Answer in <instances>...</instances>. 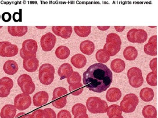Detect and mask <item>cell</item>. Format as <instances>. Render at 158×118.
I'll list each match as a JSON object with an SVG mask.
<instances>
[{"instance_id":"obj_51","label":"cell","mask_w":158,"mask_h":118,"mask_svg":"<svg viewBox=\"0 0 158 118\" xmlns=\"http://www.w3.org/2000/svg\"><path fill=\"white\" fill-rule=\"evenodd\" d=\"M1 15H0V19H1Z\"/></svg>"},{"instance_id":"obj_14","label":"cell","mask_w":158,"mask_h":118,"mask_svg":"<svg viewBox=\"0 0 158 118\" xmlns=\"http://www.w3.org/2000/svg\"><path fill=\"white\" fill-rule=\"evenodd\" d=\"M157 36L156 35L152 36L150 38L148 43L144 45V50L146 54L152 56H157Z\"/></svg>"},{"instance_id":"obj_29","label":"cell","mask_w":158,"mask_h":118,"mask_svg":"<svg viewBox=\"0 0 158 118\" xmlns=\"http://www.w3.org/2000/svg\"><path fill=\"white\" fill-rule=\"evenodd\" d=\"M142 113L144 118H156V109L153 105L144 106L142 110Z\"/></svg>"},{"instance_id":"obj_19","label":"cell","mask_w":158,"mask_h":118,"mask_svg":"<svg viewBox=\"0 0 158 118\" xmlns=\"http://www.w3.org/2000/svg\"><path fill=\"white\" fill-rule=\"evenodd\" d=\"M122 92L117 88H110L107 92L106 98L109 102H114L118 101L121 98Z\"/></svg>"},{"instance_id":"obj_38","label":"cell","mask_w":158,"mask_h":118,"mask_svg":"<svg viewBox=\"0 0 158 118\" xmlns=\"http://www.w3.org/2000/svg\"><path fill=\"white\" fill-rule=\"evenodd\" d=\"M32 115L33 118H45L44 110L42 109H38L34 111Z\"/></svg>"},{"instance_id":"obj_17","label":"cell","mask_w":158,"mask_h":118,"mask_svg":"<svg viewBox=\"0 0 158 118\" xmlns=\"http://www.w3.org/2000/svg\"><path fill=\"white\" fill-rule=\"evenodd\" d=\"M8 30L9 33L15 37H21L24 36L28 31L27 26H9Z\"/></svg>"},{"instance_id":"obj_15","label":"cell","mask_w":158,"mask_h":118,"mask_svg":"<svg viewBox=\"0 0 158 118\" xmlns=\"http://www.w3.org/2000/svg\"><path fill=\"white\" fill-rule=\"evenodd\" d=\"M39 66V61L35 57L25 59L23 61V68L27 72H35L38 69Z\"/></svg>"},{"instance_id":"obj_1","label":"cell","mask_w":158,"mask_h":118,"mask_svg":"<svg viewBox=\"0 0 158 118\" xmlns=\"http://www.w3.org/2000/svg\"><path fill=\"white\" fill-rule=\"evenodd\" d=\"M112 71L106 65L97 63L83 73V84L90 91L100 93L109 88L113 82Z\"/></svg>"},{"instance_id":"obj_13","label":"cell","mask_w":158,"mask_h":118,"mask_svg":"<svg viewBox=\"0 0 158 118\" xmlns=\"http://www.w3.org/2000/svg\"><path fill=\"white\" fill-rule=\"evenodd\" d=\"M52 31L55 35L64 39H69L72 33V27L70 26H53Z\"/></svg>"},{"instance_id":"obj_16","label":"cell","mask_w":158,"mask_h":118,"mask_svg":"<svg viewBox=\"0 0 158 118\" xmlns=\"http://www.w3.org/2000/svg\"><path fill=\"white\" fill-rule=\"evenodd\" d=\"M48 93L44 91L36 93L33 97V104L36 107H41L45 105L48 101Z\"/></svg>"},{"instance_id":"obj_31","label":"cell","mask_w":158,"mask_h":118,"mask_svg":"<svg viewBox=\"0 0 158 118\" xmlns=\"http://www.w3.org/2000/svg\"><path fill=\"white\" fill-rule=\"evenodd\" d=\"M95 57L101 64H104L110 60V56L103 49H101L97 52Z\"/></svg>"},{"instance_id":"obj_2","label":"cell","mask_w":158,"mask_h":118,"mask_svg":"<svg viewBox=\"0 0 158 118\" xmlns=\"http://www.w3.org/2000/svg\"><path fill=\"white\" fill-rule=\"evenodd\" d=\"M121 39L118 34L111 33L108 34L103 49L111 56L116 55L121 49Z\"/></svg>"},{"instance_id":"obj_26","label":"cell","mask_w":158,"mask_h":118,"mask_svg":"<svg viewBox=\"0 0 158 118\" xmlns=\"http://www.w3.org/2000/svg\"><path fill=\"white\" fill-rule=\"evenodd\" d=\"M154 92L151 88H143L140 91V98L142 101L145 102H149L152 101L154 97Z\"/></svg>"},{"instance_id":"obj_25","label":"cell","mask_w":158,"mask_h":118,"mask_svg":"<svg viewBox=\"0 0 158 118\" xmlns=\"http://www.w3.org/2000/svg\"><path fill=\"white\" fill-rule=\"evenodd\" d=\"M123 55L126 60L129 61H134L138 57V51L134 46H129L125 49Z\"/></svg>"},{"instance_id":"obj_39","label":"cell","mask_w":158,"mask_h":118,"mask_svg":"<svg viewBox=\"0 0 158 118\" xmlns=\"http://www.w3.org/2000/svg\"><path fill=\"white\" fill-rule=\"evenodd\" d=\"M45 113V118H56L55 111L51 108H46L44 110Z\"/></svg>"},{"instance_id":"obj_48","label":"cell","mask_w":158,"mask_h":118,"mask_svg":"<svg viewBox=\"0 0 158 118\" xmlns=\"http://www.w3.org/2000/svg\"><path fill=\"white\" fill-rule=\"evenodd\" d=\"M109 118H124L123 117L122 115H114L110 117Z\"/></svg>"},{"instance_id":"obj_7","label":"cell","mask_w":158,"mask_h":118,"mask_svg":"<svg viewBox=\"0 0 158 118\" xmlns=\"http://www.w3.org/2000/svg\"><path fill=\"white\" fill-rule=\"evenodd\" d=\"M127 76L129 78L130 85L134 88H138L142 86L144 83L141 69L137 67H133L128 70Z\"/></svg>"},{"instance_id":"obj_27","label":"cell","mask_w":158,"mask_h":118,"mask_svg":"<svg viewBox=\"0 0 158 118\" xmlns=\"http://www.w3.org/2000/svg\"><path fill=\"white\" fill-rule=\"evenodd\" d=\"M68 96H56L52 98V104L57 108H62L65 107L67 104V97Z\"/></svg>"},{"instance_id":"obj_37","label":"cell","mask_w":158,"mask_h":118,"mask_svg":"<svg viewBox=\"0 0 158 118\" xmlns=\"http://www.w3.org/2000/svg\"><path fill=\"white\" fill-rule=\"evenodd\" d=\"M72 112L74 116L82 113H87V108L84 104L77 103L73 105L72 108Z\"/></svg>"},{"instance_id":"obj_47","label":"cell","mask_w":158,"mask_h":118,"mask_svg":"<svg viewBox=\"0 0 158 118\" xmlns=\"http://www.w3.org/2000/svg\"><path fill=\"white\" fill-rule=\"evenodd\" d=\"M26 113L25 112H20L15 116V118H24Z\"/></svg>"},{"instance_id":"obj_33","label":"cell","mask_w":158,"mask_h":118,"mask_svg":"<svg viewBox=\"0 0 158 118\" xmlns=\"http://www.w3.org/2000/svg\"><path fill=\"white\" fill-rule=\"evenodd\" d=\"M84 88L81 83L76 84L69 85V89L71 95L74 96H78L81 95L84 90Z\"/></svg>"},{"instance_id":"obj_9","label":"cell","mask_w":158,"mask_h":118,"mask_svg":"<svg viewBox=\"0 0 158 118\" xmlns=\"http://www.w3.org/2000/svg\"><path fill=\"white\" fill-rule=\"evenodd\" d=\"M128 40L132 43H143L148 39V34L143 29H132L127 33Z\"/></svg>"},{"instance_id":"obj_4","label":"cell","mask_w":158,"mask_h":118,"mask_svg":"<svg viewBox=\"0 0 158 118\" xmlns=\"http://www.w3.org/2000/svg\"><path fill=\"white\" fill-rule=\"evenodd\" d=\"M55 69L50 64H43L39 70V79L42 84L48 85L53 82L54 80Z\"/></svg>"},{"instance_id":"obj_40","label":"cell","mask_w":158,"mask_h":118,"mask_svg":"<svg viewBox=\"0 0 158 118\" xmlns=\"http://www.w3.org/2000/svg\"><path fill=\"white\" fill-rule=\"evenodd\" d=\"M57 118H72V116L68 110H62L58 113Z\"/></svg>"},{"instance_id":"obj_3","label":"cell","mask_w":158,"mask_h":118,"mask_svg":"<svg viewBox=\"0 0 158 118\" xmlns=\"http://www.w3.org/2000/svg\"><path fill=\"white\" fill-rule=\"evenodd\" d=\"M86 106L88 110L93 114L105 113L107 112L108 108L106 101L97 97L88 98L86 101Z\"/></svg>"},{"instance_id":"obj_45","label":"cell","mask_w":158,"mask_h":118,"mask_svg":"<svg viewBox=\"0 0 158 118\" xmlns=\"http://www.w3.org/2000/svg\"><path fill=\"white\" fill-rule=\"evenodd\" d=\"M126 27L125 26H114V28H115V30H116V31L117 32H118V33H121V32H122L125 29Z\"/></svg>"},{"instance_id":"obj_12","label":"cell","mask_w":158,"mask_h":118,"mask_svg":"<svg viewBox=\"0 0 158 118\" xmlns=\"http://www.w3.org/2000/svg\"><path fill=\"white\" fill-rule=\"evenodd\" d=\"M56 36L51 33H48L43 35L40 39V45L42 50L49 52L54 48L56 42Z\"/></svg>"},{"instance_id":"obj_23","label":"cell","mask_w":158,"mask_h":118,"mask_svg":"<svg viewBox=\"0 0 158 118\" xmlns=\"http://www.w3.org/2000/svg\"><path fill=\"white\" fill-rule=\"evenodd\" d=\"M80 49L82 53L87 55H90L95 50V45L92 41L85 40L81 43Z\"/></svg>"},{"instance_id":"obj_49","label":"cell","mask_w":158,"mask_h":118,"mask_svg":"<svg viewBox=\"0 0 158 118\" xmlns=\"http://www.w3.org/2000/svg\"><path fill=\"white\" fill-rule=\"evenodd\" d=\"M24 118H33V116H32V115L28 114L25 115L24 117Z\"/></svg>"},{"instance_id":"obj_24","label":"cell","mask_w":158,"mask_h":118,"mask_svg":"<svg viewBox=\"0 0 158 118\" xmlns=\"http://www.w3.org/2000/svg\"><path fill=\"white\" fill-rule=\"evenodd\" d=\"M110 67L113 72L116 73H120L125 69L126 64L123 60L117 58L111 62Z\"/></svg>"},{"instance_id":"obj_30","label":"cell","mask_w":158,"mask_h":118,"mask_svg":"<svg viewBox=\"0 0 158 118\" xmlns=\"http://www.w3.org/2000/svg\"><path fill=\"white\" fill-rule=\"evenodd\" d=\"M91 26H75L74 30L76 33L79 37H88L91 33Z\"/></svg>"},{"instance_id":"obj_50","label":"cell","mask_w":158,"mask_h":118,"mask_svg":"<svg viewBox=\"0 0 158 118\" xmlns=\"http://www.w3.org/2000/svg\"><path fill=\"white\" fill-rule=\"evenodd\" d=\"M2 26H1L0 27V29L2 28Z\"/></svg>"},{"instance_id":"obj_43","label":"cell","mask_w":158,"mask_h":118,"mask_svg":"<svg viewBox=\"0 0 158 118\" xmlns=\"http://www.w3.org/2000/svg\"><path fill=\"white\" fill-rule=\"evenodd\" d=\"M13 21L15 22H22V14L18 12H15L12 16Z\"/></svg>"},{"instance_id":"obj_35","label":"cell","mask_w":158,"mask_h":118,"mask_svg":"<svg viewBox=\"0 0 158 118\" xmlns=\"http://www.w3.org/2000/svg\"><path fill=\"white\" fill-rule=\"evenodd\" d=\"M67 81L69 85L79 83H81V77L80 73L76 71H74L71 75L67 78Z\"/></svg>"},{"instance_id":"obj_36","label":"cell","mask_w":158,"mask_h":118,"mask_svg":"<svg viewBox=\"0 0 158 118\" xmlns=\"http://www.w3.org/2000/svg\"><path fill=\"white\" fill-rule=\"evenodd\" d=\"M157 71H152L148 74L146 77V81L149 85L156 86L157 85Z\"/></svg>"},{"instance_id":"obj_20","label":"cell","mask_w":158,"mask_h":118,"mask_svg":"<svg viewBox=\"0 0 158 118\" xmlns=\"http://www.w3.org/2000/svg\"><path fill=\"white\" fill-rule=\"evenodd\" d=\"M70 61L74 67L78 69H81L85 67L87 64V60L85 55L78 53L72 57Z\"/></svg>"},{"instance_id":"obj_28","label":"cell","mask_w":158,"mask_h":118,"mask_svg":"<svg viewBox=\"0 0 158 118\" xmlns=\"http://www.w3.org/2000/svg\"><path fill=\"white\" fill-rule=\"evenodd\" d=\"M70 51L66 46L60 45L56 49L55 54L58 58L61 60H65L70 55Z\"/></svg>"},{"instance_id":"obj_8","label":"cell","mask_w":158,"mask_h":118,"mask_svg":"<svg viewBox=\"0 0 158 118\" xmlns=\"http://www.w3.org/2000/svg\"><path fill=\"white\" fill-rule=\"evenodd\" d=\"M17 83L21 89L25 94L31 95L35 91L36 87L30 75L23 74L19 77Z\"/></svg>"},{"instance_id":"obj_22","label":"cell","mask_w":158,"mask_h":118,"mask_svg":"<svg viewBox=\"0 0 158 118\" xmlns=\"http://www.w3.org/2000/svg\"><path fill=\"white\" fill-rule=\"evenodd\" d=\"M4 72L8 75H14L19 70L18 65L13 60H9L5 62L3 66Z\"/></svg>"},{"instance_id":"obj_21","label":"cell","mask_w":158,"mask_h":118,"mask_svg":"<svg viewBox=\"0 0 158 118\" xmlns=\"http://www.w3.org/2000/svg\"><path fill=\"white\" fill-rule=\"evenodd\" d=\"M73 72L72 67L68 63L62 64L60 66L58 70V74L60 76L61 80L68 78Z\"/></svg>"},{"instance_id":"obj_18","label":"cell","mask_w":158,"mask_h":118,"mask_svg":"<svg viewBox=\"0 0 158 118\" xmlns=\"http://www.w3.org/2000/svg\"><path fill=\"white\" fill-rule=\"evenodd\" d=\"M16 108L14 105L6 104L1 110L0 116L1 118H14L16 114Z\"/></svg>"},{"instance_id":"obj_32","label":"cell","mask_w":158,"mask_h":118,"mask_svg":"<svg viewBox=\"0 0 158 118\" xmlns=\"http://www.w3.org/2000/svg\"><path fill=\"white\" fill-rule=\"evenodd\" d=\"M12 88L13 86H12L0 81V98H4L8 97Z\"/></svg>"},{"instance_id":"obj_42","label":"cell","mask_w":158,"mask_h":118,"mask_svg":"<svg viewBox=\"0 0 158 118\" xmlns=\"http://www.w3.org/2000/svg\"><path fill=\"white\" fill-rule=\"evenodd\" d=\"M2 18L4 22H8L11 21V15L9 12H5L2 14Z\"/></svg>"},{"instance_id":"obj_46","label":"cell","mask_w":158,"mask_h":118,"mask_svg":"<svg viewBox=\"0 0 158 118\" xmlns=\"http://www.w3.org/2000/svg\"><path fill=\"white\" fill-rule=\"evenodd\" d=\"M98 29L101 31H106L108 29H110V26H97Z\"/></svg>"},{"instance_id":"obj_44","label":"cell","mask_w":158,"mask_h":118,"mask_svg":"<svg viewBox=\"0 0 158 118\" xmlns=\"http://www.w3.org/2000/svg\"><path fill=\"white\" fill-rule=\"evenodd\" d=\"M74 118H89V117L86 113H82L75 116Z\"/></svg>"},{"instance_id":"obj_10","label":"cell","mask_w":158,"mask_h":118,"mask_svg":"<svg viewBox=\"0 0 158 118\" xmlns=\"http://www.w3.org/2000/svg\"><path fill=\"white\" fill-rule=\"evenodd\" d=\"M19 52L17 45L12 44L8 41L0 42V56L2 57H13L15 56Z\"/></svg>"},{"instance_id":"obj_34","label":"cell","mask_w":158,"mask_h":118,"mask_svg":"<svg viewBox=\"0 0 158 118\" xmlns=\"http://www.w3.org/2000/svg\"><path fill=\"white\" fill-rule=\"evenodd\" d=\"M122 114V110L119 105L114 104L108 107L107 115L109 117L114 115H121Z\"/></svg>"},{"instance_id":"obj_6","label":"cell","mask_w":158,"mask_h":118,"mask_svg":"<svg viewBox=\"0 0 158 118\" xmlns=\"http://www.w3.org/2000/svg\"><path fill=\"white\" fill-rule=\"evenodd\" d=\"M139 103L138 96L133 93L126 95L120 103V107L123 112L128 113L134 112Z\"/></svg>"},{"instance_id":"obj_11","label":"cell","mask_w":158,"mask_h":118,"mask_svg":"<svg viewBox=\"0 0 158 118\" xmlns=\"http://www.w3.org/2000/svg\"><path fill=\"white\" fill-rule=\"evenodd\" d=\"M32 99L30 95L25 93L19 94L14 99V106L20 111L25 110L31 106Z\"/></svg>"},{"instance_id":"obj_5","label":"cell","mask_w":158,"mask_h":118,"mask_svg":"<svg viewBox=\"0 0 158 118\" xmlns=\"http://www.w3.org/2000/svg\"><path fill=\"white\" fill-rule=\"evenodd\" d=\"M37 49L38 45L36 40L27 39L23 42L22 48L20 50V56L23 60L28 58L36 57Z\"/></svg>"},{"instance_id":"obj_41","label":"cell","mask_w":158,"mask_h":118,"mask_svg":"<svg viewBox=\"0 0 158 118\" xmlns=\"http://www.w3.org/2000/svg\"><path fill=\"white\" fill-rule=\"evenodd\" d=\"M157 58L153 59L150 61L149 64L150 68L152 70V71H157Z\"/></svg>"}]
</instances>
